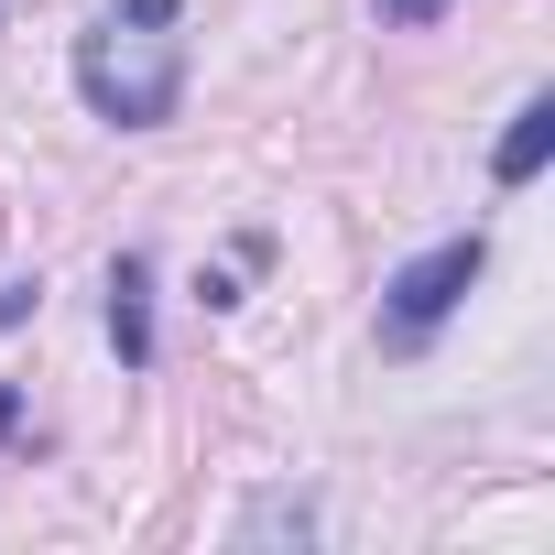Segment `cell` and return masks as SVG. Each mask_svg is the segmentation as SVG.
Returning <instances> with one entry per match:
<instances>
[{
    "label": "cell",
    "instance_id": "cell-1",
    "mask_svg": "<svg viewBox=\"0 0 555 555\" xmlns=\"http://www.w3.org/2000/svg\"><path fill=\"white\" fill-rule=\"evenodd\" d=\"M77 88L99 120L153 131L185 99V34H175V0H109V12L77 34Z\"/></svg>",
    "mask_w": 555,
    "mask_h": 555
},
{
    "label": "cell",
    "instance_id": "cell-2",
    "mask_svg": "<svg viewBox=\"0 0 555 555\" xmlns=\"http://www.w3.org/2000/svg\"><path fill=\"white\" fill-rule=\"evenodd\" d=\"M479 272H490V240H479V229H457V240H436L425 261H403L392 284H382V338H392V349H425V338L457 317V295L479 284Z\"/></svg>",
    "mask_w": 555,
    "mask_h": 555
},
{
    "label": "cell",
    "instance_id": "cell-3",
    "mask_svg": "<svg viewBox=\"0 0 555 555\" xmlns=\"http://www.w3.org/2000/svg\"><path fill=\"white\" fill-rule=\"evenodd\" d=\"M109 349H120L131 371L153 360V261H142V250L109 261Z\"/></svg>",
    "mask_w": 555,
    "mask_h": 555
},
{
    "label": "cell",
    "instance_id": "cell-4",
    "mask_svg": "<svg viewBox=\"0 0 555 555\" xmlns=\"http://www.w3.org/2000/svg\"><path fill=\"white\" fill-rule=\"evenodd\" d=\"M544 153H555V99H522L512 131H501V153H490V185H533Z\"/></svg>",
    "mask_w": 555,
    "mask_h": 555
},
{
    "label": "cell",
    "instance_id": "cell-5",
    "mask_svg": "<svg viewBox=\"0 0 555 555\" xmlns=\"http://www.w3.org/2000/svg\"><path fill=\"white\" fill-rule=\"evenodd\" d=\"M306 533H317V512H306V501H284V490L240 512V544H306Z\"/></svg>",
    "mask_w": 555,
    "mask_h": 555
},
{
    "label": "cell",
    "instance_id": "cell-6",
    "mask_svg": "<svg viewBox=\"0 0 555 555\" xmlns=\"http://www.w3.org/2000/svg\"><path fill=\"white\" fill-rule=\"evenodd\" d=\"M436 12H447V0H382V23H392V34H414V23H436Z\"/></svg>",
    "mask_w": 555,
    "mask_h": 555
},
{
    "label": "cell",
    "instance_id": "cell-7",
    "mask_svg": "<svg viewBox=\"0 0 555 555\" xmlns=\"http://www.w3.org/2000/svg\"><path fill=\"white\" fill-rule=\"evenodd\" d=\"M34 306H44V295H34V284H0V327H23V317H34Z\"/></svg>",
    "mask_w": 555,
    "mask_h": 555
},
{
    "label": "cell",
    "instance_id": "cell-8",
    "mask_svg": "<svg viewBox=\"0 0 555 555\" xmlns=\"http://www.w3.org/2000/svg\"><path fill=\"white\" fill-rule=\"evenodd\" d=\"M12 425H23V403H12V392H0V436H12Z\"/></svg>",
    "mask_w": 555,
    "mask_h": 555
}]
</instances>
